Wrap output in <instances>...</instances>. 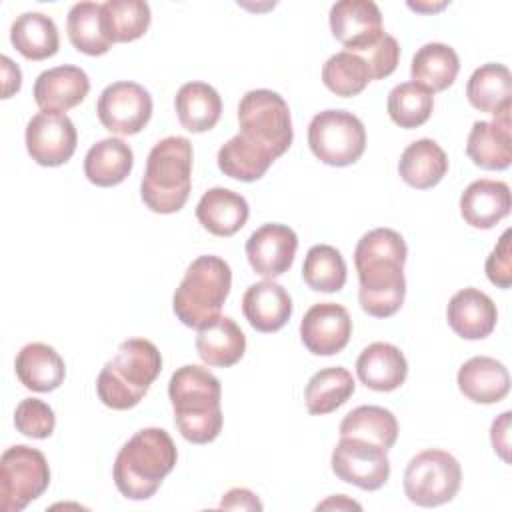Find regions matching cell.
Here are the masks:
<instances>
[{
    "instance_id": "obj_1",
    "label": "cell",
    "mask_w": 512,
    "mask_h": 512,
    "mask_svg": "<svg viewBox=\"0 0 512 512\" xmlns=\"http://www.w3.org/2000/svg\"><path fill=\"white\" fill-rule=\"evenodd\" d=\"M408 248L404 238L392 228H374L366 232L354 250V264L360 280V308L374 318L396 314L406 296Z\"/></svg>"
},
{
    "instance_id": "obj_2",
    "label": "cell",
    "mask_w": 512,
    "mask_h": 512,
    "mask_svg": "<svg viewBox=\"0 0 512 512\" xmlns=\"http://www.w3.org/2000/svg\"><path fill=\"white\" fill-rule=\"evenodd\" d=\"M168 396L174 408V424L184 440L208 444L222 430V386L220 380L204 366H180L170 382Z\"/></svg>"
},
{
    "instance_id": "obj_3",
    "label": "cell",
    "mask_w": 512,
    "mask_h": 512,
    "mask_svg": "<svg viewBox=\"0 0 512 512\" xmlns=\"http://www.w3.org/2000/svg\"><path fill=\"white\" fill-rule=\"evenodd\" d=\"M178 450L162 428L138 430L118 452L112 468L114 484L128 500H146L174 470Z\"/></svg>"
},
{
    "instance_id": "obj_4",
    "label": "cell",
    "mask_w": 512,
    "mask_h": 512,
    "mask_svg": "<svg viewBox=\"0 0 512 512\" xmlns=\"http://www.w3.org/2000/svg\"><path fill=\"white\" fill-rule=\"evenodd\" d=\"M162 370V356L146 338L124 340L96 378L100 402L112 410L134 408Z\"/></svg>"
},
{
    "instance_id": "obj_5",
    "label": "cell",
    "mask_w": 512,
    "mask_h": 512,
    "mask_svg": "<svg viewBox=\"0 0 512 512\" xmlns=\"http://www.w3.org/2000/svg\"><path fill=\"white\" fill-rule=\"evenodd\" d=\"M192 144L184 136H168L154 144L140 182L142 202L156 214L184 208L192 186Z\"/></svg>"
},
{
    "instance_id": "obj_6",
    "label": "cell",
    "mask_w": 512,
    "mask_h": 512,
    "mask_svg": "<svg viewBox=\"0 0 512 512\" xmlns=\"http://www.w3.org/2000/svg\"><path fill=\"white\" fill-rule=\"evenodd\" d=\"M232 288V270L220 256H198L174 292L172 308L188 328H202L220 316Z\"/></svg>"
},
{
    "instance_id": "obj_7",
    "label": "cell",
    "mask_w": 512,
    "mask_h": 512,
    "mask_svg": "<svg viewBox=\"0 0 512 512\" xmlns=\"http://www.w3.org/2000/svg\"><path fill=\"white\" fill-rule=\"evenodd\" d=\"M240 134L280 158L292 144L294 130L286 100L272 90L258 88L242 96L238 104Z\"/></svg>"
},
{
    "instance_id": "obj_8",
    "label": "cell",
    "mask_w": 512,
    "mask_h": 512,
    "mask_svg": "<svg viewBox=\"0 0 512 512\" xmlns=\"http://www.w3.org/2000/svg\"><path fill=\"white\" fill-rule=\"evenodd\" d=\"M308 146L328 166H350L366 148V128L348 110H322L308 124Z\"/></svg>"
},
{
    "instance_id": "obj_9",
    "label": "cell",
    "mask_w": 512,
    "mask_h": 512,
    "mask_svg": "<svg viewBox=\"0 0 512 512\" xmlns=\"http://www.w3.org/2000/svg\"><path fill=\"white\" fill-rule=\"evenodd\" d=\"M462 482L458 460L438 448L416 454L404 470V492L416 506L432 508L450 502Z\"/></svg>"
},
{
    "instance_id": "obj_10",
    "label": "cell",
    "mask_w": 512,
    "mask_h": 512,
    "mask_svg": "<svg viewBox=\"0 0 512 512\" xmlns=\"http://www.w3.org/2000/svg\"><path fill=\"white\" fill-rule=\"evenodd\" d=\"M50 484L46 456L26 444L4 450L0 458V508L2 512H20L32 500L40 498Z\"/></svg>"
},
{
    "instance_id": "obj_11",
    "label": "cell",
    "mask_w": 512,
    "mask_h": 512,
    "mask_svg": "<svg viewBox=\"0 0 512 512\" xmlns=\"http://www.w3.org/2000/svg\"><path fill=\"white\" fill-rule=\"evenodd\" d=\"M330 464L338 480L362 490H378L390 476L388 450L362 438L340 436V442L332 450Z\"/></svg>"
},
{
    "instance_id": "obj_12",
    "label": "cell",
    "mask_w": 512,
    "mask_h": 512,
    "mask_svg": "<svg viewBox=\"0 0 512 512\" xmlns=\"http://www.w3.org/2000/svg\"><path fill=\"white\" fill-rule=\"evenodd\" d=\"M100 124L120 136L138 134L152 116L150 92L130 80L112 82L106 86L96 104Z\"/></svg>"
},
{
    "instance_id": "obj_13",
    "label": "cell",
    "mask_w": 512,
    "mask_h": 512,
    "mask_svg": "<svg viewBox=\"0 0 512 512\" xmlns=\"http://www.w3.org/2000/svg\"><path fill=\"white\" fill-rule=\"evenodd\" d=\"M26 150L40 166L66 164L78 142L74 122L60 112H38L26 124Z\"/></svg>"
},
{
    "instance_id": "obj_14",
    "label": "cell",
    "mask_w": 512,
    "mask_h": 512,
    "mask_svg": "<svg viewBox=\"0 0 512 512\" xmlns=\"http://www.w3.org/2000/svg\"><path fill=\"white\" fill-rule=\"evenodd\" d=\"M352 334V318L342 304L318 302L300 322V338L308 352L332 356L346 348Z\"/></svg>"
},
{
    "instance_id": "obj_15",
    "label": "cell",
    "mask_w": 512,
    "mask_h": 512,
    "mask_svg": "<svg viewBox=\"0 0 512 512\" xmlns=\"http://www.w3.org/2000/svg\"><path fill=\"white\" fill-rule=\"evenodd\" d=\"M330 30L348 52H360L384 34L380 8L372 0H340L330 8Z\"/></svg>"
},
{
    "instance_id": "obj_16",
    "label": "cell",
    "mask_w": 512,
    "mask_h": 512,
    "mask_svg": "<svg viewBox=\"0 0 512 512\" xmlns=\"http://www.w3.org/2000/svg\"><path fill=\"white\" fill-rule=\"evenodd\" d=\"M298 248L296 232L286 224H264L246 240V258L264 278H278L290 270Z\"/></svg>"
},
{
    "instance_id": "obj_17",
    "label": "cell",
    "mask_w": 512,
    "mask_h": 512,
    "mask_svg": "<svg viewBox=\"0 0 512 512\" xmlns=\"http://www.w3.org/2000/svg\"><path fill=\"white\" fill-rule=\"evenodd\" d=\"M90 92L88 74L80 66L62 64L38 74L34 102L42 112H60L78 106Z\"/></svg>"
},
{
    "instance_id": "obj_18",
    "label": "cell",
    "mask_w": 512,
    "mask_h": 512,
    "mask_svg": "<svg viewBox=\"0 0 512 512\" xmlns=\"http://www.w3.org/2000/svg\"><path fill=\"white\" fill-rule=\"evenodd\" d=\"M450 328L464 340H482L496 328L498 310L488 294L478 288L458 290L446 308Z\"/></svg>"
},
{
    "instance_id": "obj_19",
    "label": "cell",
    "mask_w": 512,
    "mask_h": 512,
    "mask_svg": "<svg viewBox=\"0 0 512 512\" xmlns=\"http://www.w3.org/2000/svg\"><path fill=\"white\" fill-rule=\"evenodd\" d=\"M512 196L506 182L480 178L466 186L460 196V214L472 228L488 230L510 214Z\"/></svg>"
},
{
    "instance_id": "obj_20",
    "label": "cell",
    "mask_w": 512,
    "mask_h": 512,
    "mask_svg": "<svg viewBox=\"0 0 512 512\" xmlns=\"http://www.w3.org/2000/svg\"><path fill=\"white\" fill-rule=\"evenodd\" d=\"M242 312L254 330L276 332L292 316V298L284 286L266 278L248 286L242 296Z\"/></svg>"
},
{
    "instance_id": "obj_21",
    "label": "cell",
    "mask_w": 512,
    "mask_h": 512,
    "mask_svg": "<svg viewBox=\"0 0 512 512\" xmlns=\"http://www.w3.org/2000/svg\"><path fill=\"white\" fill-rule=\"evenodd\" d=\"M468 158L484 170H504L512 162L510 144V112L494 116V120H478L472 124L466 142Z\"/></svg>"
},
{
    "instance_id": "obj_22",
    "label": "cell",
    "mask_w": 512,
    "mask_h": 512,
    "mask_svg": "<svg viewBox=\"0 0 512 512\" xmlns=\"http://www.w3.org/2000/svg\"><path fill=\"white\" fill-rule=\"evenodd\" d=\"M356 374L366 388L392 392L404 384L408 376V362L398 346L372 342L360 352L356 360Z\"/></svg>"
},
{
    "instance_id": "obj_23",
    "label": "cell",
    "mask_w": 512,
    "mask_h": 512,
    "mask_svg": "<svg viewBox=\"0 0 512 512\" xmlns=\"http://www.w3.org/2000/svg\"><path fill=\"white\" fill-rule=\"evenodd\" d=\"M460 392L476 404H494L510 392V374L502 362L490 356H474L458 370Z\"/></svg>"
},
{
    "instance_id": "obj_24",
    "label": "cell",
    "mask_w": 512,
    "mask_h": 512,
    "mask_svg": "<svg viewBox=\"0 0 512 512\" xmlns=\"http://www.w3.org/2000/svg\"><path fill=\"white\" fill-rule=\"evenodd\" d=\"M250 208L242 194L216 186L202 194L196 206L198 222L214 236H232L248 220Z\"/></svg>"
},
{
    "instance_id": "obj_25",
    "label": "cell",
    "mask_w": 512,
    "mask_h": 512,
    "mask_svg": "<svg viewBox=\"0 0 512 512\" xmlns=\"http://www.w3.org/2000/svg\"><path fill=\"white\" fill-rule=\"evenodd\" d=\"M196 352L208 366H234L246 352V336L230 316H218L198 328Z\"/></svg>"
},
{
    "instance_id": "obj_26",
    "label": "cell",
    "mask_w": 512,
    "mask_h": 512,
    "mask_svg": "<svg viewBox=\"0 0 512 512\" xmlns=\"http://www.w3.org/2000/svg\"><path fill=\"white\" fill-rule=\"evenodd\" d=\"M468 102L486 114L500 116L512 110V74L504 64L488 62L472 72L466 84Z\"/></svg>"
},
{
    "instance_id": "obj_27",
    "label": "cell",
    "mask_w": 512,
    "mask_h": 512,
    "mask_svg": "<svg viewBox=\"0 0 512 512\" xmlns=\"http://www.w3.org/2000/svg\"><path fill=\"white\" fill-rule=\"evenodd\" d=\"M14 370L18 380L34 392L56 390L66 376V366L60 354L42 342H30L20 348Z\"/></svg>"
},
{
    "instance_id": "obj_28",
    "label": "cell",
    "mask_w": 512,
    "mask_h": 512,
    "mask_svg": "<svg viewBox=\"0 0 512 512\" xmlns=\"http://www.w3.org/2000/svg\"><path fill=\"white\" fill-rule=\"evenodd\" d=\"M400 178L418 190L436 186L448 172V156L438 142L420 138L408 144L398 162Z\"/></svg>"
},
{
    "instance_id": "obj_29",
    "label": "cell",
    "mask_w": 512,
    "mask_h": 512,
    "mask_svg": "<svg viewBox=\"0 0 512 512\" xmlns=\"http://www.w3.org/2000/svg\"><path fill=\"white\" fill-rule=\"evenodd\" d=\"M134 166V152L122 138H104L90 146L84 158L86 178L100 186L110 188L126 180Z\"/></svg>"
},
{
    "instance_id": "obj_30",
    "label": "cell",
    "mask_w": 512,
    "mask_h": 512,
    "mask_svg": "<svg viewBox=\"0 0 512 512\" xmlns=\"http://www.w3.org/2000/svg\"><path fill=\"white\" fill-rule=\"evenodd\" d=\"M174 108L180 124L194 134L216 126L222 114L220 94L206 82H186L174 98Z\"/></svg>"
},
{
    "instance_id": "obj_31",
    "label": "cell",
    "mask_w": 512,
    "mask_h": 512,
    "mask_svg": "<svg viewBox=\"0 0 512 512\" xmlns=\"http://www.w3.org/2000/svg\"><path fill=\"white\" fill-rule=\"evenodd\" d=\"M460 70V58L456 50L442 42H428L416 50L410 76L412 82L424 86L426 90L442 92L454 84Z\"/></svg>"
},
{
    "instance_id": "obj_32",
    "label": "cell",
    "mask_w": 512,
    "mask_h": 512,
    "mask_svg": "<svg viewBox=\"0 0 512 512\" xmlns=\"http://www.w3.org/2000/svg\"><path fill=\"white\" fill-rule=\"evenodd\" d=\"M10 42L24 58L44 60L58 52L60 36L50 16L42 12H24L12 22Z\"/></svg>"
},
{
    "instance_id": "obj_33",
    "label": "cell",
    "mask_w": 512,
    "mask_h": 512,
    "mask_svg": "<svg viewBox=\"0 0 512 512\" xmlns=\"http://www.w3.org/2000/svg\"><path fill=\"white\" fill-rule=\"evenodd\" d=\"M218 168L240 182L260 180L276 160L266 148L250 142L240 132L218 150Z\"/></svg>"
},
{
    "instance_id": "obj_34",
    "label": "cell",
    "mask_w": 512,
    "mask_h": 512,
    "mask_svg": "<svg viewBox=\"0 0 512 512\" xmlns=\"http://www.w3.org/2000/svg\"><path fill=\"white\" fill-rule=\"evenodd\" d=\"M66 30L72 46L82 54L102 56L112 46V40L104 28L102 4L98 2L74 4L66 18Z\"/></svg>"
},
{
    "instance_id": "obj_35",
    "label": "cell",
    "mask_w": 512,
    "mask_h": 512,
    "mask_svg": "<svg viewBox=\"0 0 512 512\" xmlns=\"http://www.w3.org/2000/svg\"><path fill=\"white\" fill-rule=\"evenodd\" d=\"M354 378L342 366L318 370L306 384L304 402L310 414H330L354 394Z\"/></svg>"
},
{
    "instance_id": "obj_36",
    "label": "cell",
    "mask_w": 512,
    "mask_h": 512,
    "mask_svg": "<svg viewBox=\"0 0 512 512\" xmlns=\"http://www.w3.org/2000/svg\"><path fill=\"white\" fill-rule=\"evenodd\" d=\"M340 436L370 440L390 450L398 438V420L388 408L358 406L340 422Z\"/></svg>"
},
{
    "instance_id": "obj_37",
    "label": "cell",
    "mask_w": 512,
    "mask_h": 512,
    "mask_svg": "<svg viewBox=\"0 0 512 512\" xmlns=\"http://www.w3.org/2000/svg\"><path fill=\"white\" fill-rule=\"evenodd\" d=\"M346 262L340 250L330 244H316L306 252L302 278L316 292H338L346 284Z\"/></svg>"
},
{
    "instance_id": "obj_38",
    "label": "cell",
    "mask_w": 512,
    "mask_h": 512,
    "mask_svg": "<svg viewBox=\"0 0 512 512\" xmlns=\"http://www.w3.org/2000/svg\"><path fill=\"white\" fill-rule=\"evenodd\" d=\"M322 82L336 96L350 98L360 94L372 82L366 60L354 52L342 50L332 54L322 66Z\"/></svg>"
},
{
    "instance_id": "obj_39",
    "label": "cell",
    "mask_w": 512,
    "mask_h": 512,
    "mask_svg": "<svg viewBox=\"0 0 512 512\" xmlns=\"http://www.w3.org/2000/svg\"><path fill=\"white\" fill-rule=\"evenodd\" d=\"M102 18L106 34L114 44L144 36L152 16L144 0H108L102 4Z\"/></svg>"
},
{
    "instance_id": "obj_40",
    "label": "cell",
    "mask_w": 512,
    "mask_h": 512,
    "mask_svg": "<svg viewBox=\"0 0 512 512\" xmlns=\"http://www.w3.org/2000/svg\"><path fill=\"white\" fill-rule=\"evenodd\" d=\"M434 108V94L416 82H402L388 94V114L400 128L422 126Z\"/></svg>"
},
{
    "instance_id": "obj_41",
    "label": "cell",
    "mask_w": 512,
    "mask_h": 512,
    "mask_svg": "<svg viewBox=\"0 0 512 512\" xmlns=\"http://www.w3.org/2000/svg\"><path fill=\"white\" fill-rule=\"evenodd\" d=\"M14 426L20 434L44 440L54 432V410L40 398H24L14 410Z\"/></svg>"
},
{
    "instance_id": "obj_42",
    "label": "cell",
    "mask_w": 512,
    "mask_h": 512,
    "mask_svg": "<svg viewBox=\"0 0 512 512\" xmlns=\"http://www.w3.org/2000/svg\"><path fill=\"white\" fill-rule=\"evenodd\" d=\"M354 54H358L366 60L372 80H382V78H388L396 70L398 58H400V46L394 36L384 32L374 44H370L368 48L354 52Z\"/></svg>"
},
{
    "instance_id": "obj_43",
    "label": "cell",
    "mask_w": 512,
    "mask_h": 512,
    "mask_svg": "<svg viewBox=\"0 0 512 512\" xmlns=\"http://www.w3.org/2000/svg\"><path fill=\"white\" fill-rule=\"evenodd\" d=\"M512 230H504L498 244L486 258V276L498 288L512 286V252H510Z\"/></svg>"
},
{
    "instance_id": "obj_44",
    "label": "cell",
    "mask_w": 512,
    "mask_h": 512,
    "mask_svg": "<svg viewBox=\"0 0 512 512\" xmlns=\"http://www.w3.org/2000/svg\"><path fill=\"white\" fill-rule=\"evenodd\" d=\"M510 416L512 412H502L494 422H492V428H490V438H492V446H494V452H498V456L504 460V462H510Z\"/></svg>"
},
{
    "instance_id": "obj_45",
    "label": "cell",
    "mask_w": 512,
    "mask_h": 512,
    "mask_svg": "<svg viewBox=\"0 0 512 512\" xmlns=\"http://www.w3.org/2000/svg\"><path fill=\"white\" fill-rule=\"evenodd\" d=\"M220 508H226V510H262V502L248 488H232L222 496Z\"/></svg>"
},
{
    "instance_id": "obj_46",
    "label": "cell",
    "mask_w": 512,
    "mask_h": 512,
    "mask_svg": "<svg viewBox=\"0 0 512 512\" xmlns=\"http://www.w3.org/2000/svg\"><path fill=\"white\" fill-rule=\"evenodd\" d=\"M0 66H2V98H10L20 90L22 72L18 64H14L8 56L0 58Z\"/></svg>"
},
{
    "instance_id": "obj_47",
    "label": "cell",
    "mask_w": 512,
    "mask_h": 512,
    "mask_svg": "<svg viewBox=\"0 0 512 512\" xmlns=\"http://www.w3.org/2000/svg\"><path fill=\"white\" fill-rule=\"evenodd\" d=\"M332 508H336V510H352V508L362 510V506L358 502H354V500H350L342 494L340 496H330L328 500H324L316 506V510H332Z\"/></svg>"
},
{
    "instance_id": "obj_48",
    "label": "cell",
    "mask_w": 512,
    "mask_h": 512,
    "mask_svg": "<svg viewBox=\"0 0 512 512\" xmlns=\"http://www.w3.org/2000/svg\"><path fill=\"white\" fill-rule=\"evenodd\" d=\"M408 6L412 10H418V12H436V10H442L446 6V2H440V4H420V2H408Z\"/></svg>"
}]
</instances>
